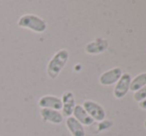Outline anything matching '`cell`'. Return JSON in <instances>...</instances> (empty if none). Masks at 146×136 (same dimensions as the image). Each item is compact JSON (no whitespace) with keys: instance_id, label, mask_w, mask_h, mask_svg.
I'll list each match as a JSON object with an SVG mask.
<instances>
[{"instance_id":"52a82bcc","label":"cell","mask_w":146,"mask_h":136,"mask_svg":"<svg viewBox=\"0 0 146 136\" xmlns=\"http://www.w3.org/2000/svg\"><path fill=\"white\" fill-rule=\"evenodd\" d=\"M122 75V71H121L120 68H112L111 70H108V71L104 72L100 78V82L104 86L111 85V84L116 83L119 80V78Z\"/></svg>"},{"instance_id":"5bb4252c","label":"cell","mask_w":146,"mask_h":136,"mask_svg":"<svg viewBox=\"0 0 146 136\" xmlns=\"http://www.w3.org/2000/svg\"><path fill=\"white\" fill-rule=\"evenodd\" d=\"M139 107H140L141 109H143V110H146V99L139 102Z\"/></svg>"},{"instance_id":"277c9868","label":"cell","mask_w":146,"mask_h":136,"mask_svg":"<svg viewBox=\"0 0 146 136\" xmlns=\"http://www.w3.org/2000/svg\"><path fill=\"white\" fill-rule=\"evenodd\" d=\"M130 82H131V77L128 73H125L121 75V77L117 81L115 88H114V96H115L117 99H120V98L124 97L126 95V93L129 90Z\"/></svg>"},{"instance_id":"8fae6325","label":"cell","mask_w":146,"mask_h":136,"mask_svg":"<svg viewBox=\"0 0 146 136\" xmlns=\"http://www.w3.org/2000/svg\"><path fill=\"white\" fill-rule=\"evenodd\" d=\"M74 117L81 123L82 125H92L94 123V119L87 113V111L84 109L82 105H76L74 109Z\"/></svg>"},{"instance_id":"7c38bea8","label":"cell","mask_w":146,"mask_h":136,"mask_svg":"<svg viewBox=\"0 0 146 136\" xmlns=\"http://www.w3.org/2000/svg\"><path fill=\"white\" fill-rule=\"evenodd\" d=\"M145 85H146V73H141L139 75H137L133 80H131L129 89L131 91L136 92L139 89H141L142 87H144Z\"/></svg>"},{"instance_id":"8992f818","label":"cell","mask_w":146,"mask_h":136,"mask_svg":"<svg viewBox=\"0 0 146 136\" xmlns=\"http://www.w3.org/2000/svg\"><path fill=\"white\" fill-rule=\"evenodd\" d=\"M38 104L41 108L54 109V110L60 111L63 107L62 99L54 95H45L39 99Z\"/></svg>"},{"instance_id":"4fadbf2b","label":"cell","mask_w":146,"mask_h":136,"mask_svg":"<svg viewBox=\"0 0 146 136\" xmlns=\"http://www.w3.org/2000/svg\"><path fill=\"white\" fill-rule=\"evenodd\" d=\"M144 99H146V85L144 87H142L141 89H139L138 91H136V93H134V100L135 101L141 102Z\"/></svg>"},{"instance_id":"5b68a950","label":"cell","mask_w":146,"mask_h":136,"mask_svg":"<svg viewBox=\"0 0 146 136\" xmlns=\"http://www.w3.org/2000/svg\"><path fill=\"white\" fill-rule=\"evenodd\" d=\"M62 104H63V107H62V115L67 117V118L68 117H71L76 106L75 96H74L73 92L67 91L63 94Z\"/></svg>"},{"instance_id":"ba28073f","label":"cell","mask_w":146,"mask_h":136,"mask_svg":"<svg viewBox=\"0 0 146 136\" xmlns=\"http://www.w3.org/2000/svg\"><path fill=\"white\" fill-rule=\"evenodd\" d=\"M40 114L43 120L53 123V124H60L64 120V116L62 115V113L58 110H54V109L42 108L40 110Z\"/></svg>"},{"instance_id":"30bf717a","label":"cell","mask_w":146,"mask_h":136,"mask_svg":"<svg viewBox=\"0 0 146 136\" xmlns=\"http://www.w3.org/2000/svg\"><path fill=\"white\" fill-rule=\"evenodd\" d=\"M66 125L72 136H85V128L84 126L75 118V117H68L66 120Z\"/></svg>"},{"instance_id":"7a4b0ae2","label":"cell","mask_w":146,"mask_h":136,"mask_svg":"<svg viewBox=\"0 0 146 136\" xmlns=\"http://www.w3.org/2000/svg\"><path fill=\"white\" fill-rule=\"evenodd\" d=\"M17 25L21 28L32 30L36 33H43L47 29V22L40 16H37L35 14L22 15L17 21Z\"/></svg>"},{"instance_id":"3957f363","label":"cell","mask_w":146,"mask_h":136,"mask_svg":"<svg viewBox=\"0 0 146 136\" xmlns=\"http://www.w3.org/2000/svg\"><path fill=\"white\" fill-rule=\"evenodd\" d=\"M83 107L94 120L102 121L104 119V117H106L104 109L98 103L90 101V100H87V101L84 102Z\"/></svg>"},{"instance_id":"9a60e30c","label":"cell","mask_w":146,"mask_h":136,"mask_svg":"<svg viewBox=\"0 0 146 136\" xmlns=\"http://www.w3.org/2000/svg\"><path fill=\"white\" fill-rule=\"evenodd\" d=\"M144 126H145V128H146V120H145V122H144Z\"/></svg>"},{"instance_id":"9c48e42d","label":"cell","mask_w":146,"mask_h":136,"mask_svg":"<svg viewBox=\"0 0 146 136\" xmlns=\"http://www.w3.org/2000/svg\"><path fill=\"white\" fill-rule=\"evenodd\" d=\"M108 47V42L104 39L98 38L92 42H90L86 46V51L88 54H100L106 50Z\"/></svg>"},{"instance_id":"6da1fadb","label":"cell","mask_w":146,"mask_h":136,"mask_svg":"<svg viewBox=\"0 0 146 136\" xmlns=\"http://www.w3.org/2000/svg\"><path fill=\"white\" fill-rule=\"evenodd\" d=\"M68 60H69V51L67 49H61L49 61L47 66V73L49 77L55 79L59 76L63 68L66 66Z\"/></svg>"}]
</instances>
